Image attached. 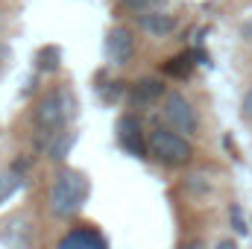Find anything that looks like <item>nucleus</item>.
<instances>
[{
  "label": "nucleus",
  "instance_id": "f257e3e1",
  "mask_svg": "<svg viewBox=\"0 0 252 249\" xmlns=\"http://www.w3.org/2000/svg\"><path fill=\"white\" fill-rule=\"evenodd\" d=\"M91 193V182L82 170H73V167H59L53 173V182L47 190V205H50V214L59 217V220H70L82 211L85 199Z\"/></svg>",
  "mask_w": 252,
  "mask_h": 249
},
{
  "label": "nucleus",
  "instance_id": "f03ea898",
  "mask_svg": "<svg viewBox=\"0 0 252 249\" xmlns=\"http://www.w3.org/2000/svg\"><path fill=\"white\" fill-rule=\"evenodd\" d=\"M76 115V100L70 88H50L32 109V126L38 135V147H44L53 135L67 129V124Z\"/></svg>",
  "mask_w": 252,
  "mask_h": 249
},
{
  "label": "nucleus",
  "instance_id": "7ed1b4c3",
  "mask_svg": "<svg viewBox=\"0 0 252 249\" xmlns=\"http://www.w3.org/2000/svg\"><path fill=\"white\" fill-rule=\"evenodd\" d=\"M147 153H150V158H156L164 167H182L193 158V144L188 141V135L164 124L153 126L147 132Z\"/></svg>",
  "mask_w": 252,
  "mask_h": 249
},
{
  "label": "nucleus",
  "instance_id": "20e7f679",
  "mask_svg": "<svg viewBox=\"0 0 252 249\" xmlns=\"http://www.w3.org/2000/svg\"><path fill=\"white\" fill-rule=\"evenodd\" d=\"M161 118H164V124L170 126V129H176V132H182V135H193V132L199 129L196 109H193V103H190L182 91H170V94L164 97V103H161Z\"/></svg>",
  "mask_w": 252,
  "mask_h": 249
},
{
  "label": "nucleus",
  "instance_id": "39448f33",
  "mask_svg": "<svg viewBox=\"0 0 252 249\" xmlns=\"http://www.w3.org/2000/svg\"><path fill=\"white\" fill-rule=\"evenodd\" d=\"M35 238V223L27 211H15L0 223V244L9 249H30Z\"/></svg>",
  "mask_w": 252,
  "mask_h": 249
},
{
  "label": "nucleus",
  "instance_id": "423d86ee",
  "mask_svg": "<svg viewBox=\"0 0 252 249\" xmlns=\"http://www.w3.org/2000/svg\"><path fill=\"white\" fill-rule=\"evenodd\" d=\"M118 144L124 147L129 156L135 158H147V132H144V124L138 115H124L118 121Z\"/></svg>",
  "mask_w": 252,
  "mask_h": 249
},
{
  "label": "nucleus",
  "instance_id": "0eeeda50",
  "mask_svg": "<svg viewBox=\"0 0 252 249\" xmlns=\"http://www.w3.org/2000/svg\"><path fill=\"white\" fill-rule=\"evenodd\" d=\"M164 97H167V88H164V82L158 76H141V79H135L132 88H129V94H126V100H129L132 109H150V106H156Z\"/></svg>",
  "mask_w": 252,
  "mask_h": 249
},
{
  "label": "nucleus",
  "instance_id": "6e6552de",
  "mask_svg": "<svg viewBox=\"0 0 252 249\" xmlns=\"http://www.w3.org/2000/svg\"><path fill=\"white\" fill-rule=\"evenodd\" d=\"M106 56H109V62L118 64V67H124V64L132 62V56H135V35H132V30H126V27H112L109 32H106Z\"/></svg>",
  "mask_w": 252,
  "mask_h": 249
},
{
  "label": "nucleus",
  "instance_id": "1a4fd4ad",
  "mask_svg": "<svg viewBox=\"0 0 252 249\" xmlns=\"http://www.w3.org/2000/svg\"><path fill=\"white\" fill-rule=\"evenodd\" d=\"M56 249H109V241L91 226H76V229L64 232Z\"/></svg>",
  "mask_w": 252,
  "mask_h": 249
},
{
  "label": "nucleus",
  "instance_id": "9d476101",
  "mask_svg": "<svg viewBox=\"0 0 252 249\" xmlns=\"http://www.w3.org/2000/svg\"><path fill=\"white\" fill-rule=\"evenodd\" d=\"M138 27H141L147 35H153V38H167V35L176 30V18L167 15V12L153 9V12H147V15H138Z\"/></svg>",
  "mask_w": 252,
  "mask_h": 249
},
{
  "label": "nucleus",
  "instance_id": "9b49d317",
  "mask_svg": "<svg viewBox=\"0 0 252 249\" xmlns=\"http://www.w3.org/2000/svg\"><path fill=\"white\" fill-rule=\"evenodd\" d=\"M21 185H24V173L18 167H3L0 170V205L9 202L21 190Z\"/></svg>",
  "mask_w": 252,
  "mask_h": 249
},
{
  "label": "nucleus",
  "instance_id": "f8f14e48",
  "mask_svg": "<svg viewBox=\"0 0 252 249\" xmlns=\"http://www.w3.org/2000/svg\"><path fill=\"white\" fill-rule=\"evenodd\" d=\"M73 141H76V135L64 129V132H59V135H53V138H50V141L44 144V153H47V156H50L53 161H62L64 156L70 153V147H73Z\"/></svg>",
  "mask_w": 252,
  "mask_h": 249
},
{
  "label": "nucleus",
  "instance_id": "ddd939ff",
  "mask_svg": "<svg viewBox=\"0 0 252 249\" xmlns=\"http://www.w3.org/2000/svg\"><path fill=\"white\" fill-rule=\"evenodd\" d=\"M129 12H135V15H147V12H153V9H158L164 0H121Z\"/></svg>",
  "mask_w": 252,
  "mask_h": 249
},
{
  "label": "nucleus",
  "instance_id": "4468645a",
  "mask_svg": "<svg viewBox=\"0 0 252 249\" xmlns=\"http://www.w3.org/2000/svg\"><path fill=\"white\" fill-rule=\"evenodd\" d=\"M38 67L41 70H56L59 67V47H44L41 53H38Z\"/></svg>",
  "mask_w": 252,
  "mask_h": 249
},
{
  "label": "nucleus",
  "instance_id": "2eb2a0df",
  "mask_svg": "<svg viewBox=\"0 0 252 249\" xmlns=\"http://www.w3.org/2000/svg\"><path fill=\"white\" fill-rule=\"evenodd\" d=\"M188 59H190V56H176V59H170L167 70H170V73H176V76H188L190 64H193V62H188Z\"/></svg>",
  "mask_w": 252,
  "mask_h": 249
},
{
  "label": "nucleus",
  "instance_id": "dca6fc26",
  "mask_svg": "<svg viewBox=\"0 0 252 249\" xmlns=\"http://www.w3.org/2000/svg\"><path fill=\"white\" fill-rule=\"evenodd\" d=\"M241 118L252 121V85H250V91L244 94V100H241Z\"/></svg>",
  "mask_w": 252,
  "mask_h": 249
},
{
  "label": "nucleus",
  "instance_id": "f3484780",
  "mask_svg": "<svg viewBox=\"0 0 252 249\" xmlns=\"http://www.w3.org/2000/svg\"><path fill=\"white\" fill-rule=\"evenodd\" d=\"M9 56H12V53H9V47H6V44L0 41V70L6 67V62H9Z\"/></svg>",
  "mask_w": 252,
  "mask_h": 249
},
{
  "label": "nucleus",
  "instance_id": "a211bd4d",
  "mask_svg": "<svg viewBox=\"0 0 252 249\" xmlns=\"http://www.w3.org/2000/svg\"><path fill=\"white\" fill-rule=\"evenodd\" d=\"M217 249H235V244L232 241H223V244H217Z\"/></svg>",
  "mask_w": 252,
  "mask_h": 249
},
{
  "label": "nucleus",
  "instance_id": "6ab92c4d",
  "mask_svg": "<svg viewBox=\"0 0 252 249\" xmlns=\"http://www.w3.org/2000/svg\"><path fill=\"white\" fill-rule=\"evenodd\" d=\"M188 249H199V247H188Z\"/></svg>",
  "mask_w": 252,
  "mask_h": 249
},
{
  "label": "nucleus",
  "instance_id": "aec40b11",
  "mask_svg": "<svg viewBox=\"0 0 252 249\" xmlns=\"http://www.w3.org/2000/svg\"><path fill=\"white\" fill-rule=\"evenodd\" d=\"M0 27H3V21H0Z\"/></svg>",
  "mask_w": 252,
  "mask_h": 249
}]
</instances>
